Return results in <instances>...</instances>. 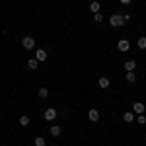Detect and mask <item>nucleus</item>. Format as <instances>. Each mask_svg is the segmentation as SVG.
Listing matches in <instances>:
<instances>
[{
	"label": "nucleus",
	"mask_w": 146,
	"mask_h": 146,
	"mask_svg": "<svg viewBox=\"0 0 146 146\" xmlns=\"http://www.w3.org/2000/svg\"><path fill=\"white\" fill-rule=\"evenodd\" d=\"M109 23H111L113 27H121L123 25V14H113L111 18H109Z\"/></svg>",
	"instance_id": "f257e3e1"
},
{
	"label": "nucleus",
	"mask_w": 146,
	"mask_h": 146,
	"mask_svg": "<svg viewBox=\"0 0 146 146\" xmlns=\"http://www.w3.org/2000/svg\"><path fill=\"white\" fill-rule=\"evenodd\" d=\"M22 47L25 49V51H31V49L35 47V39H33V37H29V35H25V37L22 39Z\"/></svg>",
	"instance_id": "f03ea898"
},
{
	"label": "nucleus",
	"mask_w": 146,
	"mask_h": 146,
	"mask_svg": "<svg viewBox=\"0 0 146 146\" xmlns=\"http://www.w3.org/2000/svg\"><path fill=\"white\" fill-rule=\"evenodd\" d=\"M43 117H45L47 121H55V119H56V109H55V107H49V109H45Z\"/></svg>",
	"instance_id": "7ed1b4c3"
},
{
	"label": "nucleus",
	"mask_w": 146,
	"mask_h": 146,
	"mask_svg": "<svg viewBox=\"0 0 146 146\" xmlns=\"http://www.w3.org/2000/svg\"><path fill=\"white\" fill-rule=\"evenodd\" d=\"M117 49H119V51H121V53H127V51H129V49H131V43H129V41H127V39H121V41H119V43H117Z\"/></svg>",
	"instance_id": "20e7f679"
},
{
	"label": "nucleus",
	"mask_w": 146,
	"mask_h": 146,
	"mask_svg": "<svg viewBox=\"0 0 146 146\" xmlns=\"http://www.w3.org/2000/svg\"><path fill=\"white\" fill-rule=\"evenodd\" d=\"M135 68H136V60L135 58L125 60V70H127V72H135Z\"/></svg>",
	"instance_id": "39448f33"
},
{
	"label": "nucleus",
	"mask_w": 146,
	"mask_h": 146,
	"mask_svg": "<svg viewBox=\"0 0 146 146\" xmlns=\"http://www.w3.org/2000/svg\"><path fill=\"white\" fill-rule=\"evenodd\" d=\"M133 111H135L136 115H142V113H144V103H142V101H136L135 105H133Z\"/></svg>",
	"instance_id": "423d86ee"
},
{
	"label": "nucleus",
	"mask_w": 146,
	"mask_h": 146,
	"mask_svg": "<svg viewBox=\"0 0 146 146\" xmlns=\"http://www.w3.org/2000/svg\"><path fill=\"white\" fill-rule=\"evenodd\" d=\"M35 58H37L39 62L47 60V51H45V49H37V55H35Z\"/></svg>",
	"instance_id": "0eeeda50"
},
{
	"label": "nucleus",
	"mask_w": 146,
	"mask_h": 146,
	"mask_svg": "<svg viewBox=\"0 0 146 146\" xmlns=\"http://www.w3.org/2000/svg\"><path fill=\"white\" fill-rule=\"evenodd\" d=\"M49 133H51V136H60V133H62V129H60L58 125H51Z\"/></svg>",
	"instance_id": "6e6552de"
},
{
	"label": "nucleus",
	"mask_w": 146,
	"mask_h": 146,
	"mask_svg": "<svg viewBox=\"0 0 146 146\" xmlns=\"http://www.w3.org/2000/svg\"><path fill=\"white\" fill-rule=\"evenodd\" d=\"M123 121H125V123H133V121H135V113H133V111L123 113Z\"/></svg>",
	"instance_id": "1a4fd4ad"
},
{
	"label": "nucleus",
	"mask_w": 146,
	"mask_h": 146,
	"mask_svg": "<svg viewBox=\"0 0 146 146\" xmlns=\"http://www.w3.org/2000/svg\"><path fill=\"white\" fill-rule=\"evenodd\" d=\"M88 117H90V121H100V111L98 109H90Z\"/></svg>",
	"instance_id": "9d476101"
},
{
	"label": "nucleus",
	"mask_w": 146,
	"mask_h": 146,
	"mask_svg": "<svg viewBox=\"0 0 146 146\" xmlns=\"http://www.w3.org/2000/svg\"><path fill=\"white\" fill-rule=\"evenodd\" d=\"M125 78H127L129 84H135V82H136V74H135V72H127V74H125Z\"/></svg>",
	"instance_id": "9b49d317"
},
{
	"label": "nucleus",
	"mask_w": 146,
	"mask_h": 146,
	"mask_svg": "<svg viewBox=\"0 0 146 146\" xmlns=\"http://www.w3.org/2000/svg\"><path fill=\"white\" fill-rule=\"evenodd\" d=\"M100 88H103V90L109 88V78H107V76H101L100 78Z\"/></svg>",
	"instance_id": "f8f14e48"
},
{
	"label": "nucleus",
	"mask_w": 146,
	"mask_h": 146,
	"mask_svg": "<svg viewBox=\"0 0 146 146\" xmlns=\"http://www.w3.org/2000/svg\"><path fill=\"white\" fill-rule=\"evenodd\" d=\"M37 96H39V100H45L47 96H49V90L47 88H39L37 90Z\"/></svg>",
	"instance_id": "ddd939ff"
},
{
	"label": "nucleus",
	"mask_w": 146,
	"mask_h": 146,
	"mask_svg": "<svg viewBox=\"0 0 146 146\" xmlns=\"http://www.w3.org/2000/svg\"><path fill=\"white\" fill-rule=\"evenodd\" d=\"M35 146H47V140L43 138V136H35Z\"/></svg>",
	"instance_id": "4468645a"
},
{
	"label": "nucleus",
	"mask_w": 146,
	"mask_h": 146,
	"mask_svg": "<svg viewBox=\"0 0 146 146\" xmlns=\"http://www.w3.org/2000/svg\"><path fill=\"white\" fill-rule=\"evenodd\" d=\"M37 64H39V60H37V58H29V60H27V68H31V70H35Z\"/></svg>",
	"instance_id": "2eb2a0df"
},
{
	"label": "nucleus",
	"mask_w": 146,
	"mask_h": 146,
	"mask_svg": "<svg viewBox=\"0 0 146 146\" xmlns=\"http://www.w3.org/2000/svg\"><path fill=\"white\" fill-rule=\"evenodd\" d=\"M29 123H31V119H29L27 115H22V117H20V125H22V127H27Z\"/></svg>",
	"instance_id": "dca6fc26"
},
{
	"label": "nucleus",
	"mask_w": 146,
	"mask_h": 146,
	"mask_svg": "<svg viewBox=\"0 0 146 146\" xmlns=\"http://www.w3.org/2000/svg\"><path fill=\"white\" fill-rule=\"evenodd\" d=\"M136 47H138L140 51H144V49H146V37H140L138 43H136Z\"/></svg>",
	"instance_id": "f3484780"
},
{
	"label": "nucleus",
	"mask_w": 146,
	"mask_h": 146,
	"mask_svg": "<svg viewBox=\"0 0 146 146\" xmlns=\"http://www.w3.org/2000/svg\"><path fill=\"white\" fill-rule=\"evenodd\" d=\"M90 10L94 12V14H98V12H100V2H92V4H90Z\"/></svg>",
	"instance_id": "a211bd4d"
},
{
	"label": "nucleus",
	"mask_w": 146,
	"mask_h": 146,
	"mask_svg": "<svg viewBox=\"0 0 146 146\" xmlns=\"http://www.w3.org/2000/svg\"><path fill=\"white\" fill-rule=\"evenodd\" d=\"M94 22H96V23H101V22H103V16H101L100 12H98V14H94Z\"/></svg>",
	"instance_id": "6ab92c4d"
},
{
	"label": "nucleus",
	"mask_w": 146,
	"mask_h": 146,
	"mask_svg": "<svg viewBox=\"0 0 146 146\" xmlns=\"http://www.w3.org/2000/svg\"><path fill=\"white\" fill-rule=\"evenodd\" d=\"M136 121H138L140 125H146V117H144V115H138V119H136Z\"/></svg>",
	"instance_id": "aec40b11"
},
{
	"label": "nucleus",
	"mask_w": 146,
	"mask_h": 146,
	"mask_svg": "<svg viewBox=\"0 0 146 146\" xmlns=\"http://www.w3.org/2000/svg\"><path fill=\"white\" fill-rule=\"evenodd\" d=\"M123 22H125V23L131 22V14H123Z\"/></svg>",
	"instance_id": "412c9836"
},
{
	"label": "nucleus",
	"mask_w": 146,
	"mask_h": 146,
	"mask_svg": "<svg viewBox=\"0 0 146 146\" xmlns=\"http://www.w3.org/2000/svg\"><path fill=\"white\" fill-rule=\"evenodd\" d=\"M121 4H131V0H121Z\"/></svg>",
	"instance_id": "4be33fe9"
}]
</instances>
